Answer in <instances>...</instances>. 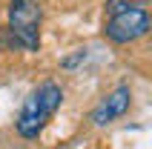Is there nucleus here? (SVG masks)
<instances>
[{
  "label": "nucleus",
  "mask_w": 152,
  "mask_h": 149,
  "mask_svg": "<svg viewBox=\"0 0 152 149\" xmlns=\"http://www.w3.org/2000/svg\"><path fill=\"white\" fill-rule=\"evenodd\" d=\"M58 106H60V89L55 83H43L37 92L26 98L20 118H17V132L23 138H37V132L43 129V123L52 118V112Z\"/></svg>",
  "instance_id": "f257e3e1"
},
{
  "label": "nucleus",
  "mask_w": 152,
  "mask_h": 149,
  "mask_svg": "<svg viewBox=\"0 0 152 149\" xmlns=\"http://www.w3.org/2000/svg\"><path fill=\"white\" fill-rule=\"evenodd\" d=\"M129 98H132V95H129L126 86H118V89L112 92V95L103 100L101 106L95 109L92 121H95L98 126H103V123H109V121H115V118H121V115L129 109Z\"/></svg>",
  "instance_id": "20e7f679"
},
{
  "label": "nucleus",
  "mask_w": 152,
  "mask_h": 149,
  "mask_svg": "<svg viewBox=\"0 0 152 149\" xmlns=\"http://www.w3.org/2000/svg\"><path fill=\"white\" fill-rule=\"evenodd\" d=\"M9 23L15 43L23 49H37V23H40V3L37 0H12L9 3Z\"/></svg>",
  "instance_id": "f03ea898"
},
{
  "label": "nucleus",
  "mask_w": 152,
  "mask_h": 149,
  "mask_svg": "<svg viewBox=\"0 0 152 149\" xmlns=\"http://www.w3.org/2000/svg\"><path fill=\"white\" fill-rule=\"evenodd\" d=\"M149 32V15L144 9H121L109 17L106 23V37L115 43H129L138 40Z\"/></svg>",
  "instance_id": "7ed1b4c3"
},
{
  "label": "nucleus",
  "mask_w": 152,
  "mask_h": 149,
  "mask_svg": "<svg viewBox=\"0 0 152 149\" xmlns=\"http://www.w3.org/2000/svg\"><path fill=\"white\" fill-rule=\"evenodd\" d=\"M149 0H109V12L115 15V12H121V9H141L146 6Z\"/></svg>",
  "instance_id": "39448f33"
}]
</instances>
